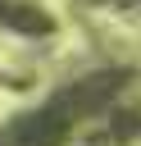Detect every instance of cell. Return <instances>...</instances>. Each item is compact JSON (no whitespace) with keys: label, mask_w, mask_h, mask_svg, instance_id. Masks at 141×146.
Segmentation results:
<instances>
[{"label":"cell","mask_w":141,"mask_h":146,"mask_svg":"<svg viewBox=\"0 0 141 146\" xmlns=\"http://www.w3.org/2000/svg\"><path fill=\"white\" fill-rule=\"evenodd\" d=\"M132 82V68H96L68 87H59L36 110H23L0 123V146H68V132L77 119L105 110L123 87Z\"/></svg>","instance_id":"1"},{"label":"cell","mask_w":141,"mask_h":146,"mask_svg":"<svg viewBox=\"0 0 141 146\" xmlns=\"http://www.w3.org/2000/svg\"><path fill=\"white\" fill-rule=\"evenodd\" d=\"M0 23L14 27V32H23V36H45V32H55V23H50L41 9L18 5V0H0Z\"/></svg>","instance_id":"2"}]
</instances>
